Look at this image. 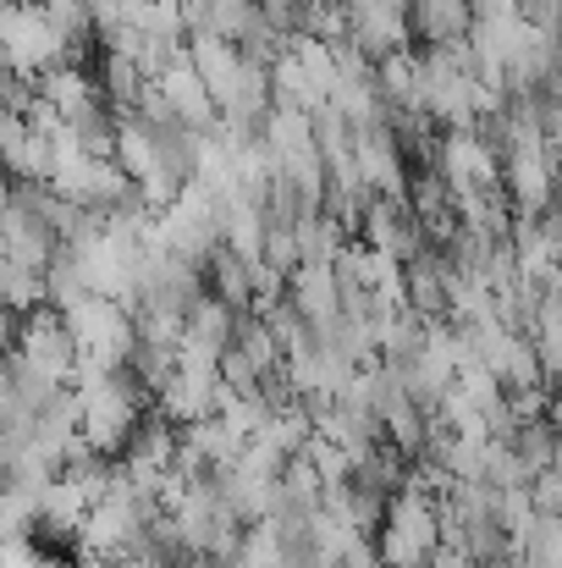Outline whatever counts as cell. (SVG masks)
Listing matches in <instances>:
<instances>
[{"mask_svg":"<svg viewBox=\"0 0 562 568\" xmlns=\"http://www.w3.org/2000/svg\"><path fill=\"white\" fill-rule=\"evenodd\" d=\"M67 392L78 397V436L94 458H122V447L139 436L144 425V408H150V392L127 376H105L94 365H72V381Z\"/></svg>","mask_w":562,"mask_h":568,"instance_id":"1","label":"cell"},{"mask_svg":"<svg viewBox=\"0 0 562 568\" xmlns=\"http://www.w3.org/2000/svg\"><path fill=\"white\" fill-rule=\"evenodd\" d=\"M375 558L380 568H419L430 564V552L441 547V519H436V497L419 486H397L386 497V514L375 525Z\"/></svg>","mask_w":562,"mask_h":568,"instance_id":"2","label":"cell"},{"mask_svg":"<svg viewBox=\"0 0 562 568\" xmlns=\"http://www.w3.org/2000/svg\"><path fill=\"white\" fill-rule=\"evenodd\" d=\"M61 321H67L72 348H78L83 365H94V371H105V376H122V371L133 365L139 332H133V315H127V310H116V304H105V298H83V304H72Z\"/></svg>","mask_w":562,"mask_h":568,"instance_id":"3","label":"cell"},{"mask_svg":"<svg viewBox=\"0 0 562 568\" xmlns=\"http://www.w3.org/2000/svg\"><path fill=\"white\" fill-rule=\"evenodd\" d=\"M282 464L287 458H276L270 447H259V442H243V453L215 475V491H221V508L237 519V525H259L265 514H270V503H276V480H282Z\"/></svg>","mask_w":562,"mask_h":568,"instance_id":"4","label":"cell"},{"mask_svg":"<svg viewBox=\"0 0 562 568\" xmlns=\"http://www.w3.org/2000/svg\"><path fill=\"white\" fill-rule=\"evenodd\" d=\"M155 226H161L166 254H177L187 265H204V260L221 248V204L204 189H193V183L177 189V199L155 215Z\"/></svg>","mask_w":562,"mask_h":568,"instance_id":"5","label":"cell"},{"mask_svg":"<svg viewBox=\"0 0 562 568\" xmlns=\"http://www.w3.org/2000/svg\"><path fill=\"white\" fill-rule=\"evenodd\" d=\"M436 183L447 193H474L502 183V161L480 128H452L436 139Z\"/></svg>","mask_w":562,"mask_h":568,"instance_id":"6","label":"cell"},{"mask_svg":"<svg viewBox=\"0 0 562 568\" xmlns=\"http://www.w3.org/2000/svg\"><path fill=\"white\" fill-rule=\"evenodd\" d=\"M17 359H22L33 376L67 386V381H72V365H78V348H72L67 321H61L55 310H33V315H22V326H17Z\"/></svg>","mask_w":562,"mask_h":568,"instance_id":"7","label":"cell"},{"mask_svg":"<svg viewBox=\"0 0 562 568\" xmlns=\"http://www.w3.org/2000/svg\"><path fill=\"white\" fill-rule=\"evenodd\" d=\"M502 161V193L513 215H546L552 210V144H508L497 150Z\"/></svg>","mask_w":562,"mask_h":568,"instance_id":"8","label":"cell"},{"mask_svg":"<svg viewBox=\"0 0 562 568\" xmlns=\"http://www.w3.org/2000/svg\"><path fill=\"white\" fill-rule=\"evenodd\" d=\"M232 326H237V315H232L221 298L198 293V298L183 310L177 365H183V371H215V365H221V354L232 348Z\"/></svg>","mask_w":562,"mask_h":568,"instance_id":"9","label":"cell"},{"mask_svg":"<svg viewBox=\"0 0 562 568\" xmlns=\"http://www.w3.org/2000/svg\"><path fill=\"white\" fill-rule=\"evenodd\" d=\"M282 298L293 304V315H298V326L309 337H326L343 321V287H337V271L331 265H293Z\"/></svg>","mask_w":562,"mask_h":568,"instance_id":"10","label":"cell"},{"mask_svg":"<svg viewBox=\"0 0 562 568\" xmlns=\"http://www.w3.org/2000/svg\"><path fill=\"white\" fill-rule=\"evenodd\" d=\"M354 226H359V243H365V248L391 254L397 265L413 260V254L425 248V232H419V221L408 215L402 199H375L370 193V199L359 204V221H354Z\"/></svg>","mask_w":562,"mask_h":568,"instance_id":"11","label":"cell"},{"mask_svg":"<svg viewBox=\"0 0 562 568\" xmlns=\"http://www.w3.org/2000/svg\"><path fill=\"white\" fill-rule=\"evenodd\" d=\"M348 44L370 67L391 50H408V0H354L348 6Z\"/></svg>","mask_w":562,"mask_h":568,"instance_id":"12","label":"cell"},{"mask_svg":"<svg viewBox=\"0 0 562 568\" xmlns=\"http://www.w3.org/2000/svg\"><path fill=\"white\" fill-rule=\"evenodd\" d=\"M354 172H359V189L375 199H408V155L386 133V122L370 133H354Z\"/></svg>","mask_w":562,"mask_h":568,"instance_id":"13","label":"cell"},{"mask_svg":"<svg viewBox=\"0 0 562 568\" xmlns=\"http://www.w3.org/2000/svg\"><path fill=\"white\" fill-rule=\"evenodd\" d=\"M215 397H221V376L215 371H172V381L150 397L155 408H161V425H177V430H187V425H198V419H210L215 414Z\"/></svg>","mask_w":562,"mask_h":568,"instance_id":"14","label":"cell"},{"mask_svg":"<svg viewBox=\"0 0 562 568\" xmlns=\"http://www.w3.org/2000/svg\"><path fill=\"white\" fill-rule=\"evenodd\" d=\"M0 254L11 260V265H22V271H44L50 265V254H55V232L28 210V204H17V193H11V204L0 210Z\"/></svg>","mask_w":562,"mask_h":568,"instance_id":"15","label":"cell"},{"mask_svg":"<svg viewBox=\"0 0 562 568\" xmlns=\"http://www.w3.org/2000/svg\"><path fill=\"white\" fill-rule=\"evenodd\" d=\"M39 83V100L55 111V122H83V116H94V111H105L100 105V89H94V78L78 67V61H61V67H50V72H39L33 78Z\"/></svg>","mask_w":562,"mask_h":568,"instance_id":"16","label":"cell"},{"mask_svg":"<svg viewBox=\"0 0 562 568\" xmlns=\"http://www.w3.org/2000/svg\"><path fill=\"white\" fill-rule=\"evenodd\" d=\"M155 89H161V100H166V111L183 122L187 133H204V128H215V105H210V94H204V83L193 78V67H187V55L177 50L172 61H166V72L155 78Z\"/></svg>","mask_w":562,"mask_h":568,"instance_id":"17","label":"cell"},{"mask_svg":"<svg viewBox=\"0 0 562 568\" xmlns=\"http://www.w3.org/2000/svg\"><path fill=\"white\" fill-rule=\"evenodd\" d=\"M408 33L430 44H452L469 33V0H408Z\"/></svg>","mask_w":562,"mask_h":568,"instance_id":"18","label":"cell"},{"mask_svg":"<svg viewBox=\"0 0 562 568\" xmlns=\"http://www.w3.org/2000/svg\"><path fill=\"white\" fill-rule=\"evenodd\" d=\"M254 442H259V447H270L276 458H293V453L309 442V408H304L298 397H293V403H270V414L259 419Z\"/></svg>","mask_w":562,"mask_h":568,"instance_id":"19","label":"cell"},{"mask_svg":"<svg viewBox=\"0 0 562 568\" xmlns=\"http://www.w3.org/2000/svg\"><path fill=\"white\" fill-rule=\"evenodd\" d=\"M89 508H94V503H89L67 475H55V480L39 491V525L55 530V536H78V525L89 519Z\"/></svg>","mask_w":562,"mask_h":568,"instance_id":"20","label":"cell"},{"mask_svg":"<svg viewBox=\"0 0 562 568\" xmlns=\"http://www.w3.org/2000/svg\"><path fill=\"white\" fill-rule=\"evenodd\" d=\"M232 354H237L243 365H254L259 381L282 376V348H276V337L265 332L259 315H237V326H232Z\"/></svg>","mask_w":562,"mask_h":568,"instance_id":"21","label":"cell"},{"mask_svg":"<svg viewBox=\"0 0 562 568\" xmlns=\"http://www.w3.org/2000/svg\"><path fill=\"white\" fill-rule=\"evenodd\" d=\"M198 271H204V293H210V298H221L232 315H248V265H243L237 254L215 248Z\"/></svg>","mask_w":562,"mask_h":568,"instance_id":"22","label":"cell"},{"mask_svg":"<svg viewBox=\"0 0 562 568\" xmlns=\"http://www.w3.org/2000/svg\"><path fill=\"white\" fill-rule=\"evenodd\" d=\"M282 50L293 55V67L304 72V83L326 100V94H331V83H337V50H331V44H320V39H309V33H287V39H282Z\"/></svg>","mask_w":562,"mask_h":568,"instance_id":"23","label":"cell"},{"mask_svg":"<svg viewBox=\"0 0 562 568\" xmlns=\"http://www.w3.org/2000/svg\"><path fill=\"white\" fill-rule=\"evenodd\" d=\"M287 564H293V558H287V547L270 536V525H248V530L237 536V552L215 568H287Z\"/></svg>","mask_w":562,"mask_h":568,"instance_id":"24","label":"cell"},{"mask_svg":"<svg viewBox=\"0 0 562 568\" xmlns=\"http://www.w3.org/2000/svg\"><path fill=\"white\" fill-rule=\"evenodd\" d=\"M508 447H513V458L524 464V475H541V469H558V464H552V453H558V442H552V425H546V419H524V425H513V436H508Z\"/></svg>","mask_w":562,"mask_h":568,"instance_id":"25","label":"cell"},{"mask_svg":"<svg viewBox=\"0 0 562 568\" xmlns=\"http://www.w3.org/2000/svg\"><path fill=\"white\" fill-rule=\"evenodd\" d=\"M33 525H39V491H28L17 480H0V541L33 536Z\"/></svg>","mask_w":562,"mask_h":568,"instance_id":"26","label":"cell"},{"mask_svg":"<svg viewBox=\"0 0 562 568\" xmlns=\"http://www.w3.org/2000/svg\"><path fill=\"white\" fill-rule=\"evenodd\" d=\"M519 568H562V519H535L524 547H519Z\"/></svg>","mask_w":562,"mask_h":568,"instance_id":"27","label":"cell"},{"mask_svg":"<svg viewBox=\"0 0 562 568\" xmlns=\"http://www.w3.org/2000/svg\"><path fill=\"white\" fill-rule=\"evenodd\" d=\"M298 453L309 458V469L320 475V486H326V491H331V486H348V475H354V464H348V458H343V453H337L331 442H320V436H309V442H304Z\"/></svg>","mask_w":562,"mask_h":568,"instance_id":"28","label":"cell"},{"mask_svg":"<svg viewBox=\"0 0 562 568\" xmlns=\"http://www.w3.org/2000/svg\"><path fill=\"white\" fill-rule=\"evenodd\" d=\"M254 6H259V17H265V22H270V28L287 39V33L298 28V11H304L309 0H254Z\"/></svg>","mask_w":562,"mask_h":568,"instance_id":"29","label":"cell"},{"mask_svg":"<svg viewBox=\"0 0 562 568\" xmlns=\"http://www.w3.org/2000/svg\"><path fill=\"white\" fill-rule=\"evenodd\" d=\"M0 568H44V552H39L28 536H17V541H0Z\"/></svg>","mask_w":562,"mask_h":568,"instance_id":"30","label":"cell"},{"mask_svg":"<svg viewBox=\"0 0 562 568\" xmlns=\"http://www.w3.org/2000/svg\"><path fill=\"white\" fill-rule=\"evenodd\" d=\"M497 17H519V0H469V22H497Z\"/></svg>","mask_w":562,"mask_h":568,"instance_id":"31","label":"cell"},{"mask_svg":"<svg viewBox=\"0 0 562 568\" xmlns=\"http://www.w3.org/2000/svg\"><path fill=\"white\" fill-rule=\"evenodd\" d=\"M425 568H480V564H469V558H463V552H452V547H436Z\"/></svg>","mask_w":562,"mask_h":568,"instance_id":"32","label":"cell"},{"mask_svg":"<svg viewBox=\"0 0 562 568\" xmlns=\"http://www.w3.org/2000/svg\"><path fill=\"white\" fill-rule=\"evenodd\" d=\"M287 568H337V564H331V558H315V552H298Z\"/></svg>","mask_w":562,"mask_h":568,"instance_id":"33","label":"cell"},{"mask_svg":"<svg viewBox=\"0 0 562 568\" xmlns=\"http://www.w3.org/2000/svg\"><path fill=\"white\" fill-rule=\"evenodd\" d=\"M6 343H11V315L0 310V354H6Z\"/></svg>","mask_w":562,"mask_h":568,"instance_id":"34","label":"cell"},{"mask_svg":"<svg viewBox=\"0 0 562 568\" xmlns=\"http://www.w3.org/2000/svg\"><path fill=\"white\" fill-rule=\"evenodd\" d=\"M44 568H72V564H61V558H44Z\"/></svg>","mask_w":562,"mask_h":568,"instance_id":"35","label":"cell"},{"mask_svg":"<svg viewBox=\"0 0 562 568\" xmlns=\"http://www.w3.org/2000/svg\"><path fill=\"white\" fill-rule=\"evenodd\" d=\"M0 469H6V436H0Z\"/></svg>","mask_w":562,"mask_h":568,"instance_id":"36","label":"cell"},{"mask_svg":"<svg viewBox=\"0 0 562 568\" xmlns=\"http://www.w3.org/2000/svg\"><path fill=\"white\" fill-rule=\"evenodd\" d=\"M419 568H425V564H419Z\"/></svg>","mask_w":562,"mask_h":568,"instance_id":"37","label":"cell"}]
</instances>
